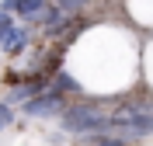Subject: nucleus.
<instances>
[{
    "label": "nucleus",
    "mask_w": 153,
    "mask_h": 146,
    "mask_svg": "<svg viewBox=\"0 0 153 146\" xmlns=\"http://www.w3.org/2000/svg\"><path fill=\"white\" fill-rule=\"evenodd\" d=\"M105 125L108 122L97 115L94 108H87V104L84 108H70L66 115H63V129H66V132H84V136L91 132V136H94L97 129H105Z\"/></svg>",
    "instance_id": "1"
},
{
    "label": "nucleus",
    "mask_w": 153,
    "mask_h": 146,
    "mask_svg": "<svg viewBox=\"0 0 153 146\" xmlns=\"http://www.w3.org/2000/svg\"><path fill=\"white\" fill-rule=\"evenodd\" d=\"M42 18H45V31L49 35H56V31H63L66 28V10H49V14H42Z\"/></svg>",
    "instance_id": "6"
},
{
    "label": "nucleus",
    "mask_w": 153,
    "mask_h": 146,
    "mask_svg": "<svg viewBox=\"0 0 153 146\" xmlns=\"http://www.w3.org/2000/svg\"><path fill=\"white\" fill-rule=\"evenodd\" d=\"M97 146H122L118 139H105V143H97Z\"/></svg>",
    "instance_id": "11"
},
{
    "label": "nucleus",
    "mask_w": 153,
    "mask_h": 146,
    "mask_svg": "<svg viewBox=\"0 0 153 146\" xmlns=\"http://www.w3.org/2000/svg\"><path fill=\"white\" fill-rule=\"evenodd\" d=\"M59 108H63V94L52 90V94H31L25 101V115L28 118H45V115H56Z\"/></svg>",
    "instance_id": "3"
},
{
    "label": "nucleus",
    "mask_w": 153,
    "mask_h": 146,
    "mask_svg": "<svg viewBox=\"0 0 153 146\" xmlns=\"http://www.w3.org/2000/svg\"><path fill=\"white\" fill-rule=\"evenodd\" d=\"M80 4H87V0H59V10H66V14H70V10L80 7Z\"/></svg>",
    "instance_id": "9"
},
{
    "label": "nucleus",
    "mask_w": 153,
    "mask_h": 146,
    "mask_svg": "<svg viewBox=\"0 0 153 146\" xmlns=\"http://www.w3.org/2000/svg\"><path fill=\"white\" fill-rule=\"evenodd\" d=\"M14 10H18L25 21L42 18V10H45V0H14Z\"/></svg>",
    "instance_id": "5"
},
{
    "label": "nucleus",
    "mask_w": 153,
    "mask_h": 146,
    "mask_svg": "<svg viewBox=\"0 0 153 146\" xmlns=\"http://www.w3.org/2000/svg\"><path fill=\"white\" fill-rule=\"evenodd\" d=\"M108 125L115 132H122L129 139H139V136H150L153 132V115L150 111H129V115H115Z\"/></svg>",
    "instance_id": "2"
},
{
    "label": "nucleus",
    "mask_w": 153,
    "mask_h": 146,
    "mask_svg": "<svg viewBox=\"0 0 153 146\" xmlns=\"http://www.w3.org/2000/svg\"><path fill=\"white\" fill-rule=\"evenodd\" d=\"M7 24H10V14H7V10H0V31L7 28Z\"/></svg>",
    "instance_id": "10"
},
{
    "label": "nucleus",
    "mask_w": 153,
    "mask_h": 146,
    "mask_svg": "<svg viewBox=\"0 0 153 146\" xmlns=\"http://www.w3.org/2000/svg\"><path fill=\"white\" fill-rule=\"evenodd\" d=\"M10 118H14V115H10V108H7V104H0V132L10 125Z\"/></svg>",
    "instance_id": "8"
},
{
    "label": "nucleus",
    "mask_w": 153,
    "mask_h": 146,
    "mask_svg": "<svg viewBox=\"0 0 153 146\" xmlns=\"http://www.w3.org/2000/svg\"><path fill=\"white\" fill-rule=\"evenodd\" d=\"M56 90H59V94H63V90H76V80L70 77V73H59V77H56Z\"/></svg>",
    "instance_id": "7"
},
{
    "label": "nucleus",
    "mask_w": 153,
    "mask_h": 146,
    "mask_svg": "<svg viewBox=\"0 0 153 146\" xmlns=\"http://www.w3.org/2000/svg\"><path fill=\"white\" fill-rule=\"evenodd\" d=\"M25 39H28V31L21 28V24H14V21H10L7 28L0 31V49H4V52H18V49L25 45Z\"/></svg>",
    "instance_id": "4"
}]
</instances>
